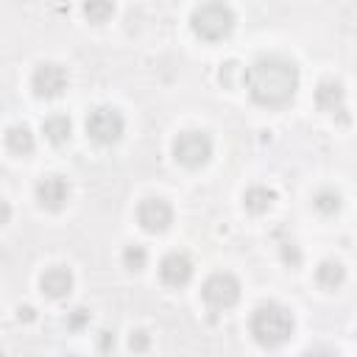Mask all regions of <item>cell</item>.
Instances as JSON below:
<instances>
[{
  "mask_svg": "<svg viewBox=\"0 0 357 357\" xmlns=\"http://www.w3.org/2000/svg\"><path fill=\"white\" fill-rule=\"evenodd\" d=\"M279 254H282V262L284 265H290V268H298L301 265V251H298V245L293 240H284L279 245Z\"/></svg>",
  "mask_w": 357,
  "mask_h": 357,
  "instance_id": "ffe728a7",
  "label": "cell"
},
{
  "mask_svg": "<svg viewBox=\"0 0 357 357\" xmlns=\"http://www.w3.org/2000/svg\"><path fill=\"white\" fill-rule=\"evenodd\" d=\"M126 131V120L114 106H98L86 117V134L98 145H114Z\"/></svg>",
  "mask_w": 357,
  "mask_h": 357,
  "instance_id": "8992f818",
  "label": "cell"
},
{
  "mask_svg": "<svg viewBox=\"0 0 357 357\" xmlns=\"http://www.w3.org/2000/svg\"><path fill=\"white\" fill-rule=\"evenodd\" d=\"M128 346H131L134 351H145V349L151 346V337H148V332H142V329L131 332V337H128Z\"/></svg>",
  "mask_w": 357,
  "mask_h": 357,
  "instance_id": "7402d4cb",
  "label": "cell"
},
{
  "mask_svg": "<svg viewBox=\"0 0 357 357\" xmlns=\"http://www.w3.org/2000/svg\"><path fill=\"white\" fill-rule=\"evenodd\" d=\"M273 201H276V192H273L271 187H265V184H251V187L243 192V206H245L251 215L268 212V209L273 206Z\"/></svg>",
  "mask_w": 357,
  "mask_h": 357,
  "instance_id": "4fadbf2b",
  "label": "cell"
},
{
  "mask_svg": "<svg viewBox=\"0 0 357 357\" xmlns=\"http://www.w3.org/2000/svg\"><path fill=\"white\" fill-rule=\"evenodd\" d=\"M98 349H100V351L114 349V335H112V332H100V337H98Z\"/></svg>",
  "mask_w": 357,
  "mask_h": 357,
  "instance_id": "603a6c76",
  "label": "cell"
},
{
  "mask_svg": "<svg viewBox=\"0 0 357 357\" xmlns=\"http://www.w3.org/2000/svg\"><path fill=\"white\" fill-rule=\"evenodd\" d=\"M159 279L167 287H184L192 279V259L181 251H170L162 262H159Z\"/></svg>",
  "mask_w": 357,
  "mask_h": 357,
  "instance_id": "30bf717a",
  "label": "cell"
},
{
  "mask_svg": "<svg viewBox=\"0 0 357 357\" xmlns=\"http://www.w3.org/2000/svg\"><path fill=\"white\" fill-rule=\"evenodd\" d=\"M67 198H70L67 178H61V176H45V178H39V184H36V201H39L42 209L59 212L67 204Z\"/></svg>",
  "mask_w": 357,
  "mask_h": 357,
  "instance_id": "8fae6325",
  "label": "cell"
},
{
  "mask_svg": "<svg viewBox=\"0 0 357 357\" xmlns=\"http://www.w3.org/2000/svg\"><path fill=\"white\" fill-rule=\"evenodd\" d=\"M67 84H70V75H67V70H64L61 64H56V61H42V64L33 70V75H31V89H33V95H36V98H45V100L59 98V95L67 89Z\"/></svg>",
  "mask_w": 357,
  "mask_h": 357,
  "instance_id": "52a82bcc",
  "label": "cell"
},
{
  "mask_svg": "<svg viewBox=\"0 0 357 357\" xmlns=\"http://www.w3.org/2000/svg\"><path fill=\"white\" fill-rule=\"evenodd\" d=\"M293 312L284 307V304H276V301H265L259 304L254 312H251V321H248V329L254 335V340L265 349H276L282 346L284 340H290L293 335Z\"/></svg>",
  "mask_w": 357,
  "mask_h": 357,
  "instance_id": "7a4b0ae2",
  "label": "cell"
},
{
  "mask_svg": "<svg viewBox=\"0 0 357 357\" xmlns=\"http://www.w3.org/2000/svg\"><path fill=\"white\" fill-rule=\"evenodd\" d=\"M145 262H148V251L142 248V245H137V243H131V245H126L123 248V265L128 268V271H142L145 268Z\"/></svg>",
  "mask_w": 357,
  "mask_h": 357,
  "instance_id": "d6986e66",
  "label": "cell"
},
{
  "mask_svg": "<svg viewBox=\"0 0 357 357\" xmlns=\"http://www.w3.org/2000/svg\"><path fill=\"white\" fill-rule=\"evenodd\" d=\"M201 298L212 312H223L229 307H234L240 301V282L231 273H212L204 284H201Z\"/></svg>",
  "mask_w": 357,
  "mask_h": 357,
  "instance_id": "5b68a950",
  "label": "cell"
},
{
  "mask_svg": "<svg viewBox=\"0 0 357 357\" xmlns=\"http://www.w3.org/2000/svg\"><path fill=\"white\" fill-rule=\"evenodd\" d=\"M42 131H45V137H47L53 145H61V142L70 139V134H73V123H70L67 114H50V117L42 123Z\"/></svg>",
  "mask_w": 357,
  "mask_h": 357,
  "instance_id": "2e32d148",
  "label": "cell"
},
{
  "mask_svg": "<svg viewBox=\"0 0 357 357\" xmlns=\"http://www.w3.org/2000/svg\"><path fill=\"white\" fill-rule=\"evenodd\" d=\"M39 287H42V293L47 298H67L70 290H73V273H70V268H61V265L47 268L42 273V279H39Z\"/></svg>",
  "mask_w": 357,
  "mask_h": 357,
  "instance_id": "7c38bea8",
  "label": "cell"
},
{
  "mask_svg": "<svg viewBox=\"0 0 357 357\" xmlns=\"http://www.w3.org/2000/svg\"><path fill=\"white\" fill-rule=\"evenodd\" d=\"M20 321H33V307H20Z\"/></svg>",
  "mask_w": 357,
  "mask_h": 357,
  "instance_id": "cb8c5ba5",
  "label": "cell"
},
{
  "mask_svg": "<svg viewBox=\"0 0 357 357\" xmlns=\"http://www.w3.org/2000/svg\"><path fill=\"white\" fill-rule=\"evenodd\" d=\"M173 156L181 167H190V170L204 167L212 159V137L206 131H198V128L181 131L173 139Z\"/></svg>",
  "mask_w": 357,
  "mask_h": 357,
  "instance_id": "277c9868",
  "label": "cell"
},
{
  "mask_svg": "<svg viewBox=\"0 0 357 357\" xmlns=\"http://www.w3.org/2000/svg\"><path fill=\"white\" fill-rule=\"evenodd\" d=\"M315 106L332 117H337L340 123H349V114H346V92H343V84L335 81V78H324L318 86H315Z\"/></svg>",
  "mask_w": 357,
  "mask_h": 357,
  "instance_id": "9c48e42d",
  "label": "cell"
},
{
  "mask_svg": "<svg viewBox=\"0 0 357 357\" xmlns=\"http://www.w3.org/2000/svg\"><path fill=\"white\" fill-rule=\"evenodd\" d=\"M33 134H31V128L28 126H11L8 131H6V148L11 151V153H17V156H28V153H33Z\"/></svg>",
  "mask_w": 357,
  "mask_h": 357,
  "instance_id": "5bb4252c",
  "label": "cell"
},
{
  "mask_svg": "<svg viewBox=\"0 0 357 357\" xmlns=\"http://www.w3.org/2000/svg\"><path fill=\"white\" fill-rule=\"evenodd\" d=\"M86 324H89V310H84V307H75V310L67 315V329H70V332H81Z\"/></svg>",
  "mask_w": 357,
  "mask_h": 357,
  "instance_id": "44dd1931",
  "label": "cell"
},
{
  "mask_svg": "<svg viewBox=\"0 0 357 357\" xmlns=\"http://www.w3.org/2000/svg\"><path fill=\"white\" fill-rule=\"evenodd\" d=\"M312 206L321 212V215H335V212H340V206H343V201H340V195L335 192V190H318L315 192V198H312Z\"/></svg>",
  "mask_w": 357,
  "mask_h": 357,
  "instance_id": "ac0fdd59",
  "label": "cell"
},
{
  "mask_svg": "<svg viewBox=\"0 0 357 357\" xmlns=\"http://www.w3.org/2000/svg\"><path fill=\"white\" fill-rule=\"evenodd\" d=\"M243 84L257 106L282 109L298 92V67L293 59L284 56H259L243 73Z\"/></svg>",
  "mask_w": 357,
  "mask_h": 357,
  "instance_id": "6da1fadb",
  "label": "cell"
},
{
  "mask_svg": "<svg viewBox=\"0 0 357 357\" xmlns=\"http://www.w3.org/2000/svg\"><path fill=\"white\" fill-rule=\"evenodd\" d=\"M112 14H114V3L112 0H84V17L92 25H103Z\"/></svg>",
  "mask_w": 357,
  "mask_h": 357,
  "instance_id": "e0dca14e",
  "label": "cell"
},
{
  "mask_svg": "<svg viewBox=\"0 0 357 357\" xmlns=\"http://www.w3.org/2000/svg\"><path fill=\"white\" fill-rule=\"evenodd\" d=\"M234 22H237V17H234L231 6L223 3V0H206L190 17L192 33L201 36L204 42H220V39H226L234 31Z\"/></svg>",
  "mask_w": 357,
  "mask_h": 357,
  "instance_id": "3957f363",
  "label": "cell"
},
{
  "mask_svg": "<svg viewBox=\"0 0 357 357\" xmlns=\"http://www.w3.org/2000/svg\"><path fill=\"white\" fill-rule=\"evenodd\" d=\"M137 223L148 234H162L173 223V206L165 198H145L137 204Z\"/></svg>",
  "mask_w": 357,
  "mask_h": 357,
  "instance_id": "ba28073f",
  "label": "cell"
},
{
  "mask_svg": "<svg viewBox=\"0 0 357 357\" xmlns=\"http://www.w3.org/2000/svg\"><path fill=\"white\" fill-rule=\"evenodd\" d=\"M343 279H346V268H343L337 259H324V262L315 268V282H318L324 290L340 287Z\"/></svg>",
  "mask_w": 357,
  "mask_h": 357,
  "instance_id": "9a60e30c",
  "label": "cell"
}]
</instances>
